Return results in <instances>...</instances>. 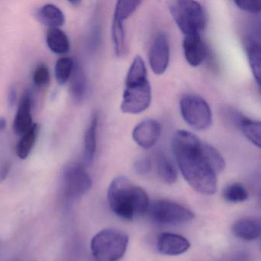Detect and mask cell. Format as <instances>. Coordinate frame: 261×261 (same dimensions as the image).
Masks as SVG:
<instances>
[{
  "label": "cell",
  "instance_id": "31",
  "mask_svg": "<svg viewBox=\"0 0 261 261\" xmlns=\"http://www.w3.org/2000/svg\"><path fill=\"white\" fill-rule=\"evenodd\" d=\"M18 99V91L17 88L15 85L11 87L8 94V105L10 108H13Z\"/></svg>",
  "mask_w": 261,
  "mask_h": 261
},
{
  "label": "cell",
  "instance_id": "7",
  "mask_svg": "<svg viewBox=\"0 0 261 261\" xmlns=\"http://www.w3.org/2000/svg\"><path fill=\"white\" fill-rule=\"evenodd\" d=\"M180 112L183 120L197 130H205L212 123V113L205 100L199 96L187 94L180 100Z\"/></svg>",
  "mask_w": 261,
  "mask_h": 261
},
{
  "label": "cell",
  "instance_id": "22",
  "mask_svg": "<svg viewBox=\"0 0 261 261\" xmlns=\"http://www.w3.org/2000/svg\"><path fill=\"white\" fill-rule=\"evenodd\" d=\"M39 129V125L34 123L32 127L22 136V138L16 146V155L21 160H25L30 155L33 146L36 144Z\"/></svg>",
  "mask_w": 261,
  "mask_h": 261
},
{
  "label": "cell",
  "instance_id": "21",
  "mask_svg": "<svg viewBox=\"0 0 261 261\" xmlns=\"http://www.w3.org/2000/svg\"><path fill=\"white\" fill-rule=\"evenodd\" d=\"M157 173L162 181L167 184H173L177 181L178 173L172 160L164 153H159L155 158Z\"/></svg>",
  "mask_w": 261,
  "mask_h": 261
},
{
  "label": "cell",
  "instance_id": "10",
  "mask_svg": "<svg viewBox=\"0 0 261 261\" xmlns=\"http://www.w3.org/2000/svg\"><path fill=\"white\" fill-rule=\"evenodd\" d=\"M170 56L169 39L164 33L155 37L149 53V62L154 74L161 75L167 69Z\"/></svg>",
  "mask_w": 261,
  "mask_h": 261
},
{
  "label": "cell",
  "instance_id": "13",
  "mask_svg": "<svg viewBox=\"0 0 261 261\" xmlns=\"http://www.w3.org/2000/svg\"><path fill=\"white\" fill-rule=\"evenodd\" d=\"M157 249L160 253L167 256H178L190 248V243L184 237L172 233H163L157 240Z\"/></svg>",
  "mask_w": 261,
  "mask_h": 261
},
{
  "label": "cell",
  "instance_id": "27",
  "mask_svg": "<svg viewBox=\"0 0 261 261\" xmlns=\"http://www.w3.org/2000/svg\"><path fill=\"white\" fill-rule=\"evenodd\" d=\"M33 80L35 85L39 88H43L48 85L50 81L49 70L45 64H41L36 68Z\"/></svg>",
  "mask_w": 261,
  "mask_h": 261
},
{
  "label": "cell",
  "instance_id": "4",
  "mask_svg": "<svg viewBox=\"0 0 261 261\" xmlns=\"http://www.w3.org/2000/svg\"><path fill=\"white\" fill-rule=\"evenodd\" d=\"M169 10L177 27L185 36L200 34L205 29V10L199 3L177 0L169 4Z\"/></svg>",
  "mask_w": 261,
  "mask_h": 261
},
{
  "label": "cell",
  "instance_id": "5",
  "mask_svg": "<svg viewBox=\"0 0 261 261\" xmlns=\"http://www.w3.org/2000/svg\"><path fill=\"white\" fill-rule=\"evenodd\" d=\"M129 237L115 229H105L91 240V250L96 261H119L126 253Z\"/></svg>",
  "mask_w": 261,
  "mask_h": 261
},
{
  "label": "cell",
  "instance_id": "3",
  "mask_svg": "<svg viewBox=\"0 0 261 261\" xmlns=\"http://www.w3.org/2000/svg\"><path fill=\"white\" fill-rule=\"evenodd\" d=\"M151 100L152 91L146 65L143 59L137 56L134 58L126 74L120 109L125 114H140L149 108Z\"/></svg>",
  "mask_w": 261,
  "mask_h": 261
},
{
  "label": "cell",
  "instance_id": "12",
  "mask_svg": "<svg viewBox=\"0 0 261 261\" xmlns=\"http://www.w3.org/2000/svg\"><path fill=\"white\" fill-rule=\"evenodd\" d=\"M183 51L186 62L192 67L201 65L207 56V46L200 34L185 36Z\"/></svg>",
  "mask_w": 261,
  "mask_h": 261
},
{
  "label": "cell",
  "instance_id": "15",
  "mask_svg": "<svg viewBox=\"0 0 261 261\" xmlns=\"http://www.w3.org/2000/svg\"><path fill=\"white\" fill-rule=\"evenodd\" d=\"M259 33L249 35L245 42V50L250 69L258 86L260 85V40Z\"/></svg>",
  "mask_w": 261,
  "mask_h": 261
},
{
  "label": "cell",
  "instance_id": "8",
  "mask_svg": "<svg viewBox=\"0 0 261 261\" xmlns=\"http://www.w3.org/2000/svg\"><path fill=\"white\" fill-rule=\"evenodd\" d=\"M64 192L70 199L80 198L92 186V179L82 165L70 164L65 168L62 175Z\"/></svg>",
  "mask_w": 261,
  "mask_h": 261
},
{
  "label": "cell",
  "instance_id": "11",
  "mask_svg": "<svg viewBox=\"0 0 261 261\" xmlns=\"http://www.w3.org/2000/svg\"><path fill=\"white\" fill-rule=\"evenodd\" d=\"M161 134V125L152 119L143 120L137 124L133 131V139L143 149L152 147L158 141Z\"/></svg>",
  "mask_w": 261,
  "mask_h": 261
},
{
  "label": "cell",
  "instance_id": "6",
  "mask_svg": "<svg viewBox=\"0 0 261 261\" xmlns=\"http://www.w3.org/2000/svg\"><path fill=\"white\" fill-rule=\"evenodd\" d=\"M148 215L154 222L161 225H178L193 219L192 211L169 200L160 199L149 204Z\"/></svg>",
  "mask_w": 261,
  "mask_h": 261
},
{
  "label": "cell",
  "instance_id": "24",
  "mask_svg": "<svg viewBox=\"0 0 261 261\" xmlns=\"http://www.w3.org/2000/svg\"><path fill=\"white\" fill-rule=\"evenodd\" d=\"M223 197L225 201L230 203H241L248 198V192L241 183H231L224 188Z\"/></svg>",
  "mask_w": 261,
  "mask_h": 261
},
{
  "label": "cell",
  "instance_id": "18",
  "mask_svg": "<svg viewBox=\"0 0 261 261\" xmlns=\"http://www.w3.org/2000/svg\"><path fill=\"white\" fill-rule=\"evenodd\" d=\"M99 116L94 113L91 117V123L85 135V150L84 162L85 166H89L94 161L97 149V134L98 128Z\"/></svg>",
  "mask_w": 261,
  "mask_h": 261
},
{
  "label": "cell",
  "instance_id": "29",
  "mask_svg": "<svg viewBox=\"0 0 261 261\" xmlns=\"http://www.w3.org/2000/svg\"><path fill=\"white\" fill-rule=\"evenodd\" d=\"M134 167L138 175H146L150 172L152 164L149 159H140L134 163Z\"/></svg>",
  "mask_w": 261,
  "mask_h": 261
},
{
  "label": "cell",
  "instance_id": "32",
  "mask_svg": "<svg viewBox=\"0 0 261 261\" xmlns=\"http://www.w3.org/2000/svg\"><path fill=\"white\" fill-rule=\"evenodd\" d=\"M7 127V120L5 118H0V132H2Z\"/></svg>",
  "mask_w": 261,
  "mask_h": 261
},
{
  "label": "cell",
  "instance_id": "9",
  "mask_svg": "<svg viewBox=\"0 0 261 261\" xmlns=\"http://www.w3.org/2000/svg\"><path fill=\"white\" fill-rule=\"evenodd\" d=\"M224 117L232 125L239 128L250 143L256 147H260V122L248 118L231 108L224 111Z\"/></svg>",
  "mask_w": 261,
  "mask_h": 261
},
{
  "label": "cell",
  "instance_id": "25",
  "mask_svg": "<svg viewBox=\"0 0 261 261\" xmlns=\"http://www.w3.org/2000/svg\"><path fill=\"white\" fill-rule=\"evenodd\" d=\"M74 61L69 57H62L57 61L55 68L56 80L60 85H64L70 80Z\"/></svg>",
  "mask_w": 261,
  "mask_h": 261
},
{
  "label": "cell",
  "instance_id": "14",
  "mask_svg": "<svg viewBox=\"0 0 261 261\" xmlns=\"http://www.w3.org/2000/svg\"><path fill=\"white\" fill-rule=\"evenodd\" d=\"M33 99L30 91H25L21 97L17 113L13 122V130L17 135H23L33 126L32 116Z\"/></svg>",
  "mask_w": 261,
  "mask_h": 261
},
{
  "label": "cell",
  "instance_id": "28",
  "mask_svg": "<svg viewBox=\"0 0 261 261\" xmlns=\"http://www.w3.org/2000/svg\"><path fill=\"white\" fill-rule=\"evenodd\" d=\"M235 6L242 11L252 14H259L261 11L260 0H241L234 1Z\"/></svg>",
  "mask_w": 261,
  "mask_h": 261
},
{
  "label": "cell",
  "instance_id": "30",
  "mask_svg": "<svg viewBox=\"0 0 261 261\" xmlns=\"http://www.w3.org/2000/svg\"><path fill=\"white\" fill-rule=\"evenodd\" d=\"M11 168V163L10 161H5L0 165V182H3L8 176Z\"/></svg>",
  "mask_w": 261,
  "mask_h": 261
},
{
  "label": "cell",
  "instance_id": "23",
  "mask_svg": "<svg viewBox=\"0 0 261 261\" xmlns=\"http://www.w3.org/2000/svg\"><path fill=\"white\" fill-rule=\"evenodd\" d=\"M111 35L116 56L120 57L124 54L126 49V36L123 22L113 19Z\"/></svg>",
  "mask_w": 261,
  "mask_h": 261
},
{
  "label": "cell",
  "instance_id": "33",
  "mask_svg": "<svg viewBox=\"0 0 261 261\" xmlns=\"http://www.w3.org/2000/svg\"><path fill=\"white\" fill-rule=\"evenodd\" d=\"M69 4H71V5L74 6V7H77V6H79V4H82V2L81 1H75V0H73V1H70Z\"/></svg>",
  "mask_w": 261,
  "mask_h": 261
},
{
  "label": "cell",
  "instance_id": "16",
  "mask_svg": "<svg viewBox=\"0 0 261 261\" xmlns=\"http://www.w3.org/2000/svg\"><path fill=\"white\" fill-rule=\"evenodd\" d=\"M232 232L240 239L254 241L260 236V220L255 218H241L232 226Z\"/></svg>",
  "mask_w": 261,
  "mask_h": 261
},
{
  "label": "cell",
  "instance_id": "20",
  "mask_svg": "<svg viewBox=\"0 0 261 261\" xmlns=\"http://www.w3.org/2000/svg\"><path fill=\"white\" fill-rule=\"evenodd\" d=\"M46 43L49 49L56 54H67L70 50L69 39L59 28L48 30L46 35Z\"/></svg>",
  "mask_w": 261,
  "mask_h": 261
},
{
  "label": "cell",
  "instance_id": "26",
  "mask_svg": "<svg viewBox=\"0 0 261 261\" xmlns=\"http://www.w3.org/2000/svg\"><path fill=\"white\" fill-rule=\"evenodd\" d=\"M141 1H118L114 10V19L124 22L140 7Z\"/></svg>",
  "mask_w": 261,
  "mask_h": 261
},
{
  "label": "cell",
  "instance_id": "1",
  "mask_svg": "<svg viewBox=\"0 0 261 261\" xmlns=\"http://www.w3.org/2000/svg\"><path fill=\"white\" fill-rule=\"evenodd\" d=\"M172 151L178 168L189 186L198 193L212 195L217 191V175L225 168L218 149L186 130L175 133Z\"/></svg>",
  "mask_w": 261,
  "mask_h": 261
},
{
  "label": "cell",
  "instance_id": "19",
  "mask_svg": "<svg viewBox=\"0 0 261 261\" xmlns=\"http://www.w3.org/2000/svg\"><path fill=\"white\" fill-rule=\"evenodd\" d=\"M38 20L50 29L59 28L65 24V16L63 12L53 4H46L36 12Z\"/></svg>",
  "mask_w": 261,
  "mask_h": 261
},
{
  "label": "cell",
  "instance_id": "17",
  "mask_svg": "<svg viewBox=\"0 0 261 261\" xmlns=\"http://www.w3.org/2000/svg\"><path fill=\"white\" fill-rule=\"evenodd\" d=\"M70 91L74 101L76 103H82L86 95L87 79L82 65L77 62H74L70 77Z\"/></svg>",
  "mask_w": 261,
  "mask_h": 261
},
{
  "label": "cell",
  "instance_id": "2",
  "mask_svg": "<svg viewBox=\"0 0 261 261\" xmlns=\"http://www.w3.org/2000/svg\"><path fill=\"white\" fill-rule=\"evenodd\" d=\"M108 198L112 212L126 221L143 216L150 204L146 192L125 176L117 177L111 181Z\"/></svg>",
  "mask_w": 261,
  "mask_h": 261
}]
</instances>
